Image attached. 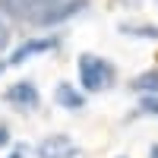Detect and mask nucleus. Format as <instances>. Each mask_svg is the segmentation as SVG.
Instances as JSON below:
<instances>
[{
    "label": "nucleus",
    "instance_id": "nucleus-6",
    "mask_svg": "<svg viewBox=\"0 0 158 158\" xmlns=\"http://www.w3.org/2000/svg\"><path fill=\"white\" fill-rule=\"evenodd\" d=\"M89 6V0H63V3H57L54 10H48L41 19H38V25H57L63 19H73L79 10H85Z\"/></svg>",
    "mask_w": 158,
    "mask_h": 158
},
{
    "label": "nucleus",
    "instance_id": "nucleus-12",
    "mask_svg": "<svg viewBox=\"0 0 158 158\" xmlns=\"http://www.w3.org/2000/svg\"><path fill=\"white\" fill-rule=\"evenodd\" d=\"M6 142H10V133H6V127L0 123V146H6Z\"/></svg>",
    "mask_w": 158,
    "mask_h": 158
},
{
    "label": "nucleus",
    "instance_id": "nucleus-4",
    "mask_svg": "<svg viewBox=\"0 0 158 158\" xmlns=\"http://www.w3.org/2000/svg\"><path fill=\"white\" fill-rule=\"evenodd\" d=\"M54 48H57V38H32V41H22V44L10 54V67L25 63L29 57H35V54H48V51H54Z\"/></svg>",
    "mask_w": 158,
    "mask_h": 158
},
{
    "label": "nucleus",
    "instance_id": "nucleus-5",
    "mask_svg": "<svg viewBox=\"0 0 158 158\" xmlns=\"http://www.w3.org/2000/svg\"><path fill=\"white\" fill-rule=\"evenodd\" d=\"M3 98L13 104V108H35V104H38V85L29 82V79H22V82L10 85L3 92Z\"/></svg>",
    "mask_w": 158,
    "mask_h": 158
},
{
    "label": "nucleus",
    "instance_id": "nucleus-3",
    "mask_svg": "<svg viewBox=\"0 0 158 158\" xmlns=\"http://www.w3.org/2000/svg\"><path fill=\"white\" fill-rule=\"evenodd\" d=\"M35 155L38 158H76L79 155V146L70 136H48V139L38 142Z\"/></svg>",
    "mask_w": 158,
    "mask_h": 158
},
{
    "label": "nucleus",
    "instance_id": "nucleus-14",
    "mask_svg": "<svg viewBox=\"0 0 158 158\" xmlns=\"http://www.w3.org/2000/svg\"><path fill=\"white\" fill-rule=\"evenodd\" d=\"M3 70H6V63H3V60H0V73H3Z\"/></svg>",
    "mask_w": 158,
    "mask_h": 158
},
{
    "label": "nucleus",
    "instance_id": "nucleus-10",
    "mask_svg": "<svg viewBox=\"0 0 158 158\" xmlns=\"http://www.w3.org/2000/svg\"><path fill=\"white\" fill-rule=\"evenodd\" d=\"M139 108L146 111V114H155L158 117V95H146V98L139 101Z\"/></svg>",
    "mask_w": 158,
    "mask_h": 158
},
{
    "label": "nucleus",
    "instance_id": "nucleus-1",
    "mask_svg": "<svg viewBox=\"0 0 158 158\" xmlns=\"http://www.w3.org/2000/svg\"><path fill=\"white\" fill-rule=\"evenodd\" d=\"M117 79V70L111 60H104L98 54H79V82L82 92H104L111 89Z\"/></svg>",
    "mask_w": 158,
    "mask_h": 158
},
{
    "label": "nucleus",
    "instance_id": "nucleus-11",
    "mask_svg": "<svg viewBox=\"0 0 158 158\" xmlns=\"http://www.w3.org/2000/svg\"><path fill=\"white\" fill-rule=\"evenodd\" d=\"M10 44V22L3 19V13H0V51Z\"/></svg>",
    "mask_w": 158,
    "mask_h": 158
},
{
    "label": "nucleus",
    "instance_id": "nucleus-7",
    "mask_svg": "<svg viewBox=\"0 0 158 158\" xmlns=\"http://www.w3.org/2000/svg\"><path fill=\"white\" fill-rule=\"evenodd\" d=\"M54 101L60 104V108H70V111H76V108H82V104H85V92H76L73 85L60 82V85H57V92H54Z\"/></svg>",
    "mask_w": 158,
    "mask_h": 158
},
{
    "label": "nucleus",
    "instance_id": "nucleus-15",
    "mask_svg": "<svg viewBox=\"0 0 158 158\" xmlns=\"http://www.w3.org/2000/svg\"><path fill=\"white\" fill-rule=\"evenodd\" d=\"M13 158H19V155H13Z\"/></svg>",
    "mask_w": 158,
    "mask_h": 158
},
{
    "label": "nucleus",
    "instance_id": "nucleus-8",
    "mask_svg": "<svg viewBox=\"0 0 158 158\" xmlns=\"http://www.w3.org/2000/svg\"><path fill=\"white\" fill-rule=\"evenodd\" d=\"M130 89L136 92V95H158V70H146V73H139L133 76V82H130Z\"/></svg>",
    "mask_w": 158,
    "mask_h": 158
},
{
    "label": "nucleus",
    "instance_id": "nucleus-9",
    "mask_svg": "<svg viewBox=\"0 0 158 158\" xmlns=\"http://www.w3.org/2000/svg\"><path fill=\"white\" fill-rule=\"evenodd\" d=\"M120 32L136 35V38H158V25H133V22H123Z\"/></svg>",
    "mask_w": 158,
    "mask_h": 158
},
{
    "label": "nucleus",
    "instance_id": "nucleus-13",
    "mask_svg": "<svg viewBox=\"0 0 158 158\" xmlns=\"http://www.w3.org/2000/svg\"><path fill=\"white\" fill-rule=\"evenodd\" d=\"M149 158H158V146H152V152H149Z\"/></svg>",
    "mask_w": 158,
    "mask_h": 158
},
{
    "label": "nucleus",
    "instance_id": "nucleus-2",
    "mask_svg": "<svg viewBox=\"0 0 158 158\" xmlns=\"http://www.w3.org/2000/svg\"><path fill=\"white\" fill-rule=\"evenodd\" d=\"M57 3H63V0H0V13H3V16H13V19H32V22H38Z\"/></svg>",
    "mask_w": 158,
    "mask_h": 158
}]
</instances>
